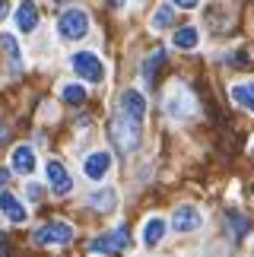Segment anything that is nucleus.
<instances>
[{"label":"nucleus","mask_w":254,"mask_h":257,"mask_svg":"<svg viewBox=\"0 0 254 257\" xmlns=\"http://www.w3.org/2000/svg\"><path fill=\"white\" fill-rule=\"evenodd\" d=\"M108 134H111V140H114V146H118L121 153H134L137 146H140V124L131 121V117H124V114L111 117Z\"/></svg>","instance_id":"1"},{"label":"nucleus","mask_w":254,"mask_h":257,"mask_svg":"<svg viewBox=\"0 0 254 257\" xmlns=\"http://www.w3.org/2000/svg\"><path fill=\"white\" fill-rule=\"evenodd\" d=\"M57 32H61V38H67V42H76V38H83L89 32V16L76 7L64 10L61 19H57Z\"/></svg>","instance_id":"2"},{"label":"nucleus","mask_w":254,"mask_h":257,"mask_svg":"<svg viewBox=\"0 0 254 257\" xmlns=\"http://www.w3.org/2000/svg\"><path fill=\"white\" fill-rule=\"evenodd\" d=\"M73 70L76 76H83V80H89V83H102V76H105V67L102 61L95 57L92 51H80V54H73Z\"/></svg>","instance_id":"3"},{"label":"nucleus","mask_w":254,"mask_h":257,"mask_svg":"<svg viewBox=\"0 0 254 257\" xmlns=\"http://www.w3.org/2000/svg\"><path fill=\"white\" fill-rule=\"evenodd\" d=\"M73 229L67 222H48L35 232V244H70Z\"/></svg>","instance_id":"4"},{"label":"nucleus","mask_w":254,"mask_h":257,"mask_svg":"<svg viewBox=\"0 0 254 257\" xmlns=\"http://www.w3.org/2000/svg\"><path fill=\"white\" fill-rule=\"evenodd\" d=\"M127 241H131L127 229H114V232H108V235H102V238H95L89 248H92L95 254H118V251L127 248Z\"/></svg>","instance_id":"5"},{"label":"nucleus","mask_w":254,"mask_h":257,"mask_svg":"<svg viewBox=\"0 0 254 257\" xmlns=\"http://www.w3.org/2000/svg\"><path fill=\"white\" fill-rule=\"evenodd\" d=\"M121 114L131 117V121H137V124L146 117V98L137 92V89H127V92L121 95Z\"/></svg>","instance_id":"6"},{"label":"nucleus","mask_w":254,"mask_h":257,"mask_svg":"<svg viewBox=\"0 0 254 257\" xmlns=\"http://www.w3.org/2000/svg\"><path fill=\"white\" fill-rule=\"evenodd\" d=\"M108 169H111V153H105V150L86 156V162H83V172H86V178H92V181H102V178L108 175Z\"/></svg>","instance_id":"7"},{"label":"nucleus","mask_w":254,"mask_h":257,"mask_svg":"<svg viewBox=\"0 0 254 257\" xmlns=\"http://www.w3.org/2000/svg\"><path fill=\"white\" fill-rule=\"evenodd\" d=\"M45 175H48V184H51V191L54 194H70V187H73V181H70V175H67V169L57 159H51L45 165Z\"/></svg>","instance_id":"8"},{"label":"nucleus","mask_w":254,"mask_h":257,"mask_svg":"<svg viewBox=\"0 0 254 257\" xmlns=\"http://www.w3.org/2000/svg\"><path fill=\"white\" fill-rule=\"evenodd\" d=\"M200 222H203V216L194 210V206H178L172 216V229L175 232H194V229H200Z\"/></svg>","instance_id":"9"},{"label":"nucleus","mask_w":254,"mask_h":257,"mask_svg":"<svg viewBox=\"0 0 254 257\" xmlns=\"http://www.w3.org/2000/svg\"><path fill=\"white\" fill-rule=\"evenodd\" d=\"M0 213H4L10 222H26V216H29V213H26V206L19 203L10 191H0Z\"/></svg>","instance_id":"10"},{"label":"nucleus","mask_w":254,"mask_h":257,"mask_svg":"<svg viewBox=\"0 0 254 257\" xmlns=\"http://www.w3.org/2000/svg\"><path fill=\"white\" fill-rule=\"evenodd\" d=\"M16 26H19V32H32L38 26V7L32 0H23V4L16 7Z\"/></svg>","instance_id":"11"},{"label":"nucleus","mask_w":254,"mask_h":257,"mask_svg":"<svg viewBox=\"0 0 254 257\" xmlns=\"http://www.w3.org/2000/svg\"><path fill=\"white\" fill-rule=\"evenodd\" d=\"M13 172H19V175H32L35 172L32 146H16V150H13Z\"/></svg>","instance_id":"12"},{"label":"nucleus","mask_w":254,"mask_h":257,"mask_svg":"<svg viewBox=\"0 0 254 257\" xmlns=\"http://www.w3.org/2000/svg\"><path fill=\"white\" fill-rule=\"evenodd\" d=\"M169 114H172V117H188V114H191V98H188V92H184V89L172 92V98H169Z\"/></svg>","instance_id":"13"},{"label":"nucleus","mask_w":254,"mask_h":257,"mask_svg":"<svg viewBox=\"0 0 254 257\" xmlns=\"http://www.w3.org/2000/svg\"><path fill=\"white\" fill-rule=\"evenodd\" d=\"M197 42H200V35H197V29H194V26H184V29L175 32V48H181V51H194Z\"/></svg>","instance_id":"14"},{"label":"nucleus","mask_w":254,"mask_h":257,"mask_svg":"<svg viewBox=\"0 0 254 257\" xmlns=\"http://www.w3.org/2000/svg\"><path fill=\"white\" fill-rule=\"evenodd\" d=\"M232 98H235L241 108L254 111V83H238V86H232Z\"/></svg>","instance_id":"15"},{"label":"nucleus","mask_w":254,"mask_h":257,"mask_svg":"<svg viewBox=\"0 0 254 257\" xmlns=\"http://www.w3.org/2000/svg\"><path fill=\"white\" fill-rule=\"evenodd\" d=\"M89 206H92V210H102V213H111V210H114V191H111V187L95 191V194L89 197Z\"/></svg>","instance_id":"16"},{"label":"nucleus","mask_w":254,"mask_h":257,"mask_svg":"<svg viewBox=\"0 0 254 257\" xmlns=\"http://www.w3.org/2000/svg\"><path fill=\"white\" fill-rule=\"evenodd\" d=\"M162 235H165V222L162 219H150V222H146V229H143L146 248H156V244L162 241Z\"/></svg>","instance_id":"17"},{"label":"nucleus","mask_w":254,"mask_h":257,"mask_svg":"<svg viewBox=\"0 0 254 257\" xmlns=\"http://www.w3.org/2000/svg\"><path fill=\"white\" fill-rule=\"evenodd\" d=\"M165 64V51H153L150 57H146V64H143V76H146V80H156V73H159V67Z\"/></svg>","instance_id":"18"},{"label":"nucleus","mask_w":254,"mask_h":257,"mask_svg":"<svg viewBox=\"0 0 254 257\" xmlns=\"http://www.w3.org/2000/svg\"><path fill=\"white\" fill-rule=\"evenodd\" d=\"M226 222L232 225V235H235V238H245V232L251 229V222H248L241 213H235V210H232V213L226 216Z\"/></svg>","instance_id":"19"},{"label":"nucleus","mask_w":254,"mask_h":257,"mask_svg":"<svg viewBox=\"0 0 254 257\" xmlns=\"http://www.w3.org/2000/svg\"><path fill=\"white\" fill-rule=\"evenodd\" d=\"M175 26V10L172 7H159L153 16V29H172Z\"/></svg>","instance_id":"20"},{"label":"nucleus","mask_w":254,"mask_h":257,"mask_svg":"<svg viewBox=\"0 0 254 257\" xmlns=\"http://www.w3.org/2000/svg\"><path fill=\"white\" fill-rule=\"evenodd\" d=\"M61 95H64V102H67V105H83V102H86V89H83V86H76V83L64 86V92H61Z\"/></svg>","instance_id":"21"},{"label":"nucleus","mask_w":254,"mask_h":257,"mask_svg":"<svg viewBox=\"0 0 254 257\" xmlns=\"http://www.w3.org/2000/svg\"><path fill=\"white\" fill-rule=\"evenodd\" d=\"M0 48L7 51V57L13 61V67H19V45H16V38L4 32V35H0Z\"/></svg>","instance_id":"22"},{"label":"nucleus","mask_w":254,"mask_h":257,"mask_svg":"<svg viewBox=\"0 0 254 257\" xmlns=\"http://www.w3.org/2000/svg\"><path fill=\"white\" fill-rule=\"evenodd\" d=\"M226 61L232 64V67H248L251 61H248V54L245 51H238V54H232V57H226Z\"/></svg>","instance_id":"23"},{"label":"nucleus","mask_w":254,"mask_h":257,"mask_svg":"<svg viewBox=\"0 0 254 257\" xmlns=\"http://www.w3.org/2000/svg\"><path fill=\"white\" fill-rule=\"evenodd\" d=\"M172 4L178 7V10H194V7H197V0H172Z\"/></svg>","instance_id":"24"},{"label":"nucleus","mask_w":254,"mask_h":257,"mask_svg":"<svg viewBox=\"0 0 254 257\" xmlns=\"http://www.w3.org/2000/svg\"><path fill=\"white\" fill-rule=\"evenodd\" d=\"M29 197H32V200H42V187H38V184H29Z\"/></svg>","instance_id":"25"},{"label":"nucleus","mask_w":254,"mask_h":257,"mask_svg":"<svg viewBox=\"0 0 254 257\" xmlns=\"http://www.w3.org/2000/svg\"><path fill=\"white\" fill-rule=\"evenodd\" d=\"M7 251H10L7 248V235H0V257H7Z\"/></svg>","instance_id":"26"},{"label":"nucleus","mask_w":254,"mask_h":257,"mask_svg":"<svg viewBox=\"0 0 254 257\" xmlns=\"http://www.w3.org/2000/svg\"><path fill=\"white\" fill-rule=\"evenodd\" d=\"M7 10H10V4H7V0H0V19L7 16Z\"/></svg>","instance_id":"27"},{"label":"nucleus","mask_w":254,"mask_h":257,"mask_svg":"<svg viewBox=\"0 0 254 257\" xmlns=\"http://www.w3.org/2000/svg\"><path fill=\"white\" fill-rule=\"evenodd\" d=\"M7 181H10V172H7V169H0V184H7Z\"/></svg>","instance_id":"28"},{"label":"nucleus","mask_w":254,"mask_h":257,"mask_svg":"<svg viewBox=\"0 0 254 257\" xmlns=\"http://www.w3.org/2000/svg\"><path fill=\"white\" fill-rule=\"evenodd\" d=\"M108 4H111V7H118V10H121V7H124V0H108Z\"/></svg>","instance_id":"29"},{"label":"nucleus","mask_w":254,"mask_h":257,"mask_svg":"<svg viewBox=\"0 0 254 257\" xmlns=\"http://www.w3.org/2000/svg\"><path fill=\"white\" fill-rule=\"evenodd\" d=\"M54 4H67V0H54Z\"/></svg>","instance_id":"30"}]
</instances>
